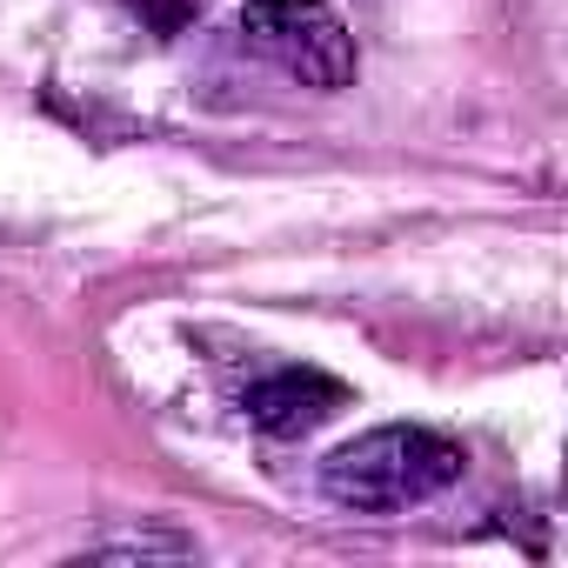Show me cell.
<instances>
[{"instance_id": "1", "label": "cell", "mask_w": 568, "mask_h": 568, "mask_svg": "<svg viewBox=\"0 0 568 568\" xmlns=\"http://www.w3.org/2000/svg\"><path fill=\"white\" fill-rule=\"evenodd\" d=\"M462 468H468L462 442H448L435 428L388 422V428L342 442L322 462V488H328V501H342L355 515H395V508H415V501H435L442 488H455Z\"/></svg>"}, {"instance_id": "2", "label": "cell", "mask_w": 568, "mask_h": 568, "mask_svg": "<svg viewBox=\"0 0 568 568\" xmlns=\"http://www.w3.org/2000/svg\"><path fill=\"white\" fill-rule=\"evenodd\" d=\"M234 34L241 48H254L261 61H274L281 74H295L302 88H322V94L348 88L362 68L355 34L328 0H247L234 14Z\"/></svg>"}, {"instance_id": "3", "label": "cell", "mask_w": 568, "mask_h": 568, "mask_svg": "<svg viewBox=\"0 0 568 568\" xmlns=\"http://www.w3.org/2000/svg\"><path fill=\"white\" fill-rule=\"evenodd\" d=\"M335 408H348V388L322 368H274L261 375L247 395H241V415L261 428V435H308L322 428Z\"/></svg>"}, {"instance_id": "4", "label": "cell", "mask_w": 568, "mask_h": 568, "mask_svg": "<svg viewBox=\"0 0 568 568\" xmlns=\"http://www.w3.org/2000/svg\"><path fill=\"white\" fill-rule=\"evenodd\" d=\"M88 555H194V541L187 535H168V528H141V535H101V541H88Z\"/></svg>"}]
</instances>
